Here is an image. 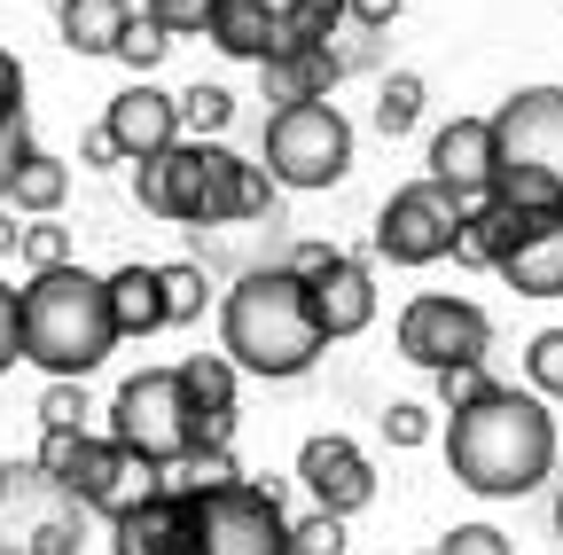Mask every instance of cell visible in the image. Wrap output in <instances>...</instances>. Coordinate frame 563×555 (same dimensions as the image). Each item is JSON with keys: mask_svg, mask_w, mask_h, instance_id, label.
I'll return each instance as SVG.
<instances>
[{"mask_svg": "<svg viewBox=\"0 0 563 555\" xmlns=\"http://www.w3.org/2000/svg\"><path fill=\"white\" fill-rule=\"evenodd\" d=\"M446 469L470 485L477 501H525L555 469V414L532 391L493 384L477 407H462L446 423Z\"/></svg>", "mask_w": 563, "mask_h": 555, "instance_id": "cell-1", "label": "cell"}, {"mask_svg": "<svg viewBox=\"0 0 563 555\" xmlns=\"http://www.w3.org/2000/svg\"><path fill=\"white\" fill-rule=\"evenodd\" d=\"M133 203L180 227H235L274 212V180L228 142H173L165 157L133 165Z\"/></svg>", "mask_w": 563, "mask_h": 555, "instance_id": "cell-2", "label": "cell"}, {"mask_svg": "<svg viewBox=\"0 0 563 555\" xmlns=\"http://www.w3.org/2000/svg\"><path fill=\"white\" fill-rule=\"evenodd\" d=\"M220 353H228L235 376H266V384H290L329 353L298 274H282V266L243 274V282L220 298Z\"/></svg>", "mask_w": 563, "mask_h": 555, "instance_id": "cell-3", "label": "cell"}, {"mask_svg": "<svg viewBox=\"0 0 563 555\" xmlns=\"http://www.w3.org/2000/svg\"><path fill=\"white\" fill-rule=\"evenodd\" d=\"M16 329H24V360L47 368V384H87L118 353L102 274H87L79 258L32 274V282L16 290Z\"/></svg>", "mask_w": 563, "mask_h": 555, "instance_id": "cell-4", "label": "cell"}, {"mask_svg": "<svg viewBox=\"0 0 563 555\" xmlns=\"http://www.w3.org/2000/svg\"><path fill=\"white\" fill-rule=\"evenodd\" d=\"M485 125H493V188L485 196L517 220L563 212V87H525Z\"/></svg>", "mask_w": 563, "mask_h": 555, "instance_id": "cell-5", "label": "cell"}, {"mask_svg": "<svg viewBox=\"0 0 563 555\" xmlns=\"http://www.w3.org/2000/svg\"><path fill=\"white\" fill-rule=\"evenodd\" d=\"M32 469H40L47 485H63V493L79 501L87 517H125L133 501H150L157 485H165V469L133 462V454H125V446H110L102 431H47Z\"/></svg>", "mask_w": 563, "mask_h": 555, "instance_id": "cell-6", "label": "cell"}, {"mask_svg": "<svg viewBox=\"0 0 563 555\" xmlns=\"http://www.w3.org/2000/svg\"><path fill=\"white\" fill-rule=\"evenodd\" d=\"M110 446H125L133 462H150V469H180L196 454V407L180 391V368H141L118 384L110 399V423H102Z\"/></svg>", "mask_w": 563, "mask_h": 555, "instance_id": "cell-7", "label": "cell"}, {"mask_svg": "<svg viewBox=\"0 0 563 555\" xmlns=\"http://www.w3.org/2000/svg\"><path fill=\"white\" fill-rule=\"evenodd\" d=\"M336 24H344V0H211L203 40L235 63H266L290 47H329Z\"/></svg>", "mask_w": 563, "mask_h": 555, "instance_id": "cell-8", "label": "cell"}, {"mask_svg": "<svg viewBox=\"0 0 563 555\" xmlns=\"http://www.w3.org/2000/svg\"><path fill=\"white\" fill-rule=\"evenodd\" d=\"M274 188H336L352 173V118L336 102H290L266 118V165Z\"/></svg>", "mask_w": 563, "mask_h": 555, "instance_id": "cell-9", "label": "cell"}, {"mask_svg": "<svg viewBox=\"0 0 563 555\" xmlns=\"http://www.w3.org/2000/svg\"><path fill=\"white\" fill-rule=\"evenodd\" d=\"M188 501H196L188 555H298L290 547V509H282L274 485L243 477V485H228V493H188Z\"/></svg>", "mask_w": 563, "mask_h": 555, "instance_id": "cell-10", "label": "cell"}, {"mask_svg": "<svg viewBox=\"0 0 563 555\" xmlns=\"http://www.w3.org/2000/svg\"><path fill=\"white\" fill-rule=\"evenodd\" d=\"M399 353H407L415 368H431V376L470 368V360L493 353V321H485V306H470V298L422 290V298L399 306Z\"/></svg>", "mask_w": 563, "mask_h": 555, "instance_id": "cell-11", "label": "cell"}, {"mask_svg": "<svg viewBox=\"0 0 563 555\" xmlns=\"http://www.w3.org/2000/svg\"><path fill=\"white\" fill-rule=\"evenodd\" d=\"M462 212H470V203H454L439 180L391 188L384 212H376V258H391V266H439V258H454Z\"/></svg>", "mask_w": 563, "mask_h": 555, "instance_id": "cell-12", "label": "cell"}, {"mask_svg": "<svg viewBox=\"0 0 563 555\" xmlns=\"http://www.w3.org/2000/svg\"><path fill=\"white\" fill-rule=\"evenodd\" d=\"M0 517H9L0 547H16V555H79V524H87V509L70 501L63 485H47L40 469L9 477V493H0Z\"/></svg>", "mask_w": 563, "mask_h": 555, "instance_id": "cell-13", "label": "cell"}, {"mask_svg": "<svg viewBox=\"0 0 563 555\" xmlns=\"http://www.w3.org/2000/svg\"><path fill=\"white\" fill-rule=\"evenodd\" d=\"M298 485H306V501L321 517H361L376 501V469H368V454L344 431H321V439L298 446Z\"/></svg>", "mask_w": 563, "mask_h": 555, "instance_id": "cell-14", "label": "cell"}, {"mask_svg": "<svg viewBox=\"0 0 563 555\" xmlns=\"http://www.w3.org/2000/svg\"><path fill=\"white\" fill-rule=\"evenodd\" d=\"M102 133H110V149H118L125 165H141V157H165V149L180 142V102H173L165 87H150V79H133L125 95H110Z\"/></svg>", "mask_w": 563, "mask_h": 555, "instance_id": "cell-15", "label": "cell"}, {"mask_svg": "<svg viewBox=\"0 0 563 555\" xmlns=\"http://www.w3.org/2000/svg\"><path fill=\"white\" fill-rule=\"evenodd\" d=\"M306 306H313V329H321V344H344V336H361L368 321H376V274L361 266V258H329L313 282H306Z\"/></svg>", "mask_w": 563, "mask_h": 555, "instance_id": "cell-16", "label": "cell"}, {"mask_svg": "<svg viewBox=\"0 0 563 555\" xmlns=\"http://www.w3.org/2000/svg\"><path fill=\"white\" fill-rule=\"evenodd\" d=\"M188 532H196V501L180 485H157L150 501L110 517V555H188Z\"/></svg>", "mask_w": 563, "mask_h": 555, "instance_id": "cell-17", "label": "cell"}, {"mask_svg": "<svg viewBox=\"0 0 563 555\" xmlns=\"http://www.w3.org/2000/svg\"><path fill=\"white\" fill-rule=\"evenodd\" d=\"M493 274H501L517 298H563V212L517 220V235L493 258Z\"/></svg>", "mask_w": 563, "mask_h": 555, "instance_id": "cell-18", "label": "cell"}, {"mask_svg": "<svg viewBox=\"0 0 563 555\" xmlns=\"http://www.w3.org/2000/svg\"><path fill=\"white\" fill-rule=\"evenodd\" d=\"M422 180H439L454 203H485L493 188V125L485 118H454L431 133V173Z\"/></svg>", "mask_w": 563, "mask_h": 555, "instance_id": "cell-19", "label": "cell"}, {"mask_svg": "<svg viewBox=\"0 0 563 555\" xmlns=\"http://www.w3.org/2000/svg\"><path fill=\"white\" fill-rule=\"evenodd\" d=\"M344 79V55L336 47H290V55H266L258 63V87L274 110H290V102H329V87Z\"/></svg>", "mask_w": 563, "mask_h": 555, "instance_id": "cell-20", "label": "cell"}, {"mask_svg": "<svg viewBox=\"0 0 563 555\" xmlns=\"http://www.w3.org/2000/svg\"><path fill=\"white\" fill-rule=\"evenodd\" d=\"M102 298H110V329H118V344L125 336H157L165 329V298H157V266H118V274H102Z\"/></svg>", "mask_w": 563, "mask_h": 555, "instance_id": "cell-21", "label": "cell"}, {"mask_svg": "<svg viewBox=\"0 0 563 555\" xmlns=\"http://www.w3.org/2000/svg\"><path fill=\"white\" fill-rule=\"evenodd\" d=\"M55 24H63L70 55H118L133 9H125V0H55Z\"/></svg>", "mask_w": 563, "mask_h": 555, "instance_id": "cell-22", "label": "cell"}, {"mask_svg": "<svg viewBox=\"0 0 563 555\" xmlns=\"http://www.w3.org/2000/svg\"><path fill=\"white\" fill-rule=\"evenodd\" d=\"M32 157V110H24V63L0 47V196H9L16 165Z\"/></svg>", "mask_w": 563, "mask_h": 555, "instance_id": "cell-23", "label": "cell"}, {"mask_svg": "<svg viewBox=\"0 0 563 555\" xmlns=\"http://www.w3.org/2000/svg\"><path fill=\"white\" fill-rule=\"evenodd\" d=\"M63 196H70V165L47 157V149H32V157L16 165V180H9V203H16L24 220H55Z\"/></svg>", "mask_w": 563, "mask_h": 555, "instance_id": "cell-24", "label": "cell"}, {"mask_svg": "<svg viewBox=\"0 0 563 555\" xmlns=\"http://www.w3.org/2000/svg\"><path fill=\"white\" fill-rule=\"evenodd\" d=\"M157 298H165V329L203 321V306H211V274H203L196 258H173V266H157Z\"/></svg>", "mask_w": 563, "mask_h": 555, "instance_id": "cell-25", "label": "cell"}, {"mask_svg": "<svg viewBox=\"0 0 563 555\" xmlns=\"http://www.w3.org/2000/svg\"><path fill=\"white\" fill-rule=\"evenodd\" d=\"M415 118H422V79L415 71H391L384 95H376V133L399 142V133H415Z\"/></svg>", "mask_w": 563, "mask_h": 555, "instance_id": "cell-26", "label": "cell"}, {"mask_svg": "<svg viewBox=\"0 0 563 555\" xmlns=\"http://www.w3.org/2000/svg\"><path fill=\"white\" fill-rule=\"evenodd\" d=\"M173 102H180V125H196V142H220L228 118H235V95H228V87H188V95H173Z\"/></svg>", "mask_w": 563, "mask_h": 555, "instance_id": "cell-27", "label": "cell"}, {"mask_svg": "<svg viewBox=\"0 0 563 555\" xmlns=\"http://www.w3.org/2000/svg\"><path fill=\"white\" fill-rule=\"evenodd\" d=\"M180 469H188V477H180L188 493H228V485H243V462H235L228 446H203V454H188Z\"/></svg>", "mask_w": 563, "mask_h": 555, "instance_id": "cell-28", "label": "cell"}, {"mask_svg": "<svg viewBox=\"0 0 563 555\" xmlns=\"http://www.w3.org/2000/svg\"><path fill=\"white\" fill-rule=\"evenodd\" d=\"M525 376H532V399H563V329H540L532 336Z\"/></svg>", "mask_w": 563, "mask_h": 555, "instance_id": "cell-29", "label": "cell"}, {"mask_svg": "<svg viewBox=\"0 0 563 555\" xmlns=\"http://www.w3.org/2000/svg\"><path fill=\"white\" fill-rule=\"evenodd\" d=\"M165 47H173V32H157L150 16H133V24H125V40H118V63H125V71H141V79H150L157 63H165Z\"/></svg>", "mask_w": 563, "mask_h": 555, "instance_id": "cell-30", "label": "cell"}, {"mask_svg": "<svg viewBox=\"0 0 563 555\" xmlns=\"http://www.w3.org/2000/svg\"><path fill=\"white\" fill-rule=\"evenodd\" d=\"M87 384H47L40 391V431H87Z\"/></svg>", "mask_w": 563, "mask_h": 555, "instance_id": "cell-31", "label": "cell"}, {"mask_svg": "<svg viewBox=\"0 0 563 555\" xmlns=\"http://www.w3.org/2000/svg\"><path fill=\"white\" fill-rule=\"evenodd\" d=\"M16 251H24V266H32V274H47V266H70V227H55V220H32Z\"/></svg>", "mask_w": 563, "mask_h": 555, "instance_id": "cell-32", "label": "cell"}, {"mask_svg": "<svg viewBox=\"0 0 563 555\" xmlns=\"http://www.w3.org/2000/svg\"><path fill=\"white\" fill-rule=\"evenodd\" d=\"M141 16H150L157 32H173V40H188V32L211 24V0H141Z\"/></svg>", "mask_w": 563, "mask_h": 555, "instance_id": "cell-33", "label": "cell"}, {"mask_svg": "<svg viewBox=\"0 0 563 555\" xmlns=\"http://www.w3.org/2000/svg\"><path fill=\"white\" fill-rule=\"evenodd\" d=\"M290 547L298 555H344V517H290Z\"/></svg>", "mask_w": 563, "mask_h": 555, "instance_id": "cell-34", "label": "cell"}, {"mask_svg": "<svg viewBox=\"0 0 563 555\" xmlns=\"http://www.w3.org/2000/svg\"><path fill=\"white\" fill-rule=\"evenodd\" d=\"M485 391H493V376H485V360H470V368H446V376H439V407H446V414H462V407H477Z\"/></svg>", "mask_w": 563, "mask_h": 555, "instance_id": "cell-35", "label": "cell"}, {"mask_svg": "<svg viewBox=\"0 0 563 555\" xmlns=\"http://www.w3.org/2000/svg\"><path fill=\"white\" fill-rule=\"evenodd\" d=\"M431 431H439L431 407H415V399H391V407H384V439H391V446H422Z\"/></svg>", "mask_w": 563, "mask_h": 555, "instance_id": "cell-36", "label": "cell"}, {"mask_svg": "<svg viewBox=\"0 0 563 555\" xmlns=\"http://www.w3.org/2000/svg\"><path fill=\"white\" fill-rule=\"evenodd\" d=\"M431 555H509V540L501 532H493V524H454Z\"/></svg>", "mask_w": 563, "mask_h": 555, "instance_id": "cell-37", "label": "cell"}, {"mask_svg": "<svg viewBox=\"0 0 563 555\" xmlns=\"http://www.w3.org/2000/svg\"><path fill=\"white\" fill-rule=\"evenodd\" d=\"M24 360V329H16V290L0 282V376H9Z\"/></svg>", "mask_w": 563, "mask_h": 555, "instance_id": "cell-38", "label": "cell"}, {"mask_svg": "<svg viewBox=\"0 0 563 555\" xmlns=\"http://www.w3.org/2000/svg\"><path fill=\"white\" fill-rule=\"evenodd\" d=\"M399 9H407V0H344V24H352V32H384Z\"/></svg>", "mask_w": 563, "mask_h": 555, "instance_id": "cell-39", "label": "cell"}, {"mask_svg": "<svg viewBox=\"0 0 563 555\" xmlns=\"http://www.w3.org/2000/svg\"><path fill=\"white\" fill-rule=\"evenodd\" d=\"M329 258H336V243H298L290 258H282V274H298V282H313V274H321Z\"/></svg>", "mask_w": 563, "mask_h": 555, "instance_id": "cell-40", "label": "cell"}, {"mask_svg": "<svg viewBox=\"0 0 563 555\" xmlns=\"http://www.w3.org/2000/svg\"><path fill=\"white\" fill-rule=\"evenodd\" d=\"M79 165H118V149H110V133H102V125L79 142Z\"/></svg>", "mask_w": 563, "mask_h": 555, "instance_id": "cell-41", "label": "cell"}, {"mask_svg": "<svg viewBox=\"0 0 563 555\" xmlns=\"http://www.w3.org/2000/svg\"><path fill=\"white\" fill-rule=\"evenodd\" d=\"M16 243H24V227H16V212H0V258H9Z\"/></svg>", "mask_w": 563, "mask_h": 555, "instance_id": "cell-42", "label": "cell"}, {"mask_svg": "<svg viewBox=\"0 0 563 555\" xmlns=\"http://www.w3.org/2000/svg\"><path fill=\"white\" fill-rule=\"evenodd\" d=\"M555 540H563V493H555Z\"/></svg>", "mask_w": 563, "mask_h": 555, "instance_id": "cell-43", "label": "cell"}, {"mask_svg": "<svg viewBox=\"0 0 563 555\" xmlns=\"http://www.w3.org/2000/svg\"><path fill=\"white\" fill-rule=\"evenodd\" d=\"M0 493H9V462H0Z\"/></svg>", "mask_w": 563, "mask_h": 555, "instance_id": "cell-44", "label": "cell"}, {"mask_svg": "<svg viewBox=\"0 0 563 555\" xmlns=\"http://www.w3.org/2000/svg\"><path fill=\"white\" fill-rule=\"evenodd\" d=\"M0 555H16V547H0Z\"/></svg>", "mask_w": 563, "mask_h": 555, "instance_id": "cell-45", "label": "cell"}]
</instances>
